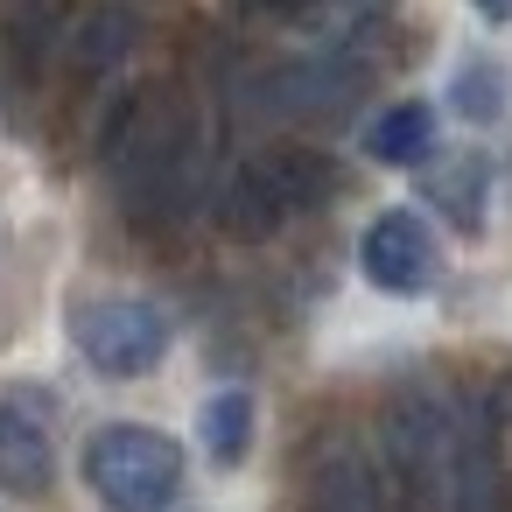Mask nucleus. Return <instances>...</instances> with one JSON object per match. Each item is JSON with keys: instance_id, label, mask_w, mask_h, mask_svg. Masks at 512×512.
Listing matches in <instances>:
<instances>
[{"instance_id": "nucleus-1", "label": "nucleus", "mask_w": 512, "mask_h": 512, "mask_svg": "<svg viewBox=\"0 0 512 512\" xmlns=\"http://www.w3.org/2000/svg\"><path fill=\"white\" fill-rule=\"evenodd\" d=\"M106 169H113V183L141 225L183 218L197 197V134L176 106L127 99L120 120L106 127Z\"/></svg>"}, {"instance_id": "nucleus-2", "label": "nucleus", "mask_w": 512, "mask_h": 512, "mask_svg": "<svg viewBox=\"0 0 512 512\" xmlns=\"http://www.w3.org/2000/svg\"><path fill=\"white\" fill-rule=\"evenodd\" d=\"M379 463L407 512L456 505V393H400L379 421Z\"/></svg>"}, {"instance_id": "nucleus-3", "label": "nucleus", "mask_w": 512, "mask_h": 512, "mask_svg": "<svg viewBox=\"0 0 512 512\" xmlns=\"http://www.w3.org/2000/svg\"><path fill=\"white\" fill-rule=\"evenodd\" d=\"M85 484L113 512H169V498L183 484V449L162 428L113 421V428H99L85 442Z\"/></svg>"}, {"instance_id": "nucleus-4", "label": "nucleus", "mask_w": 512, "mask_h": 512, "mask_svg": "<svg viewBox=\"0 0 512 512\" xmlns=\"http://www.w3.org/2000/svg\"><path fill=\"white\" fill-rule=\"evenodd\" d=\"M71 337H78V351H85L92 372H106V379H141V372H155L162 351H169V316H162L155 302H141V295H106V302H85V309L71 316Z\"/></svg>"}, {"instance_id": "nucleus-5", "label": "nucleus", "mask_w": 512, "mask_h": 512, "mask_svg": "<svg viewBox=\"0 0 512 512\" xmlns=\"http://www.w3.org/2000/svg\"><path fill=\"white\" fill-rule=\"evenodd\" d=\"M302 512H407V505L372 449H358L351 435H323L302 477Z\"/></svg>"}, {"instance_id": "nucleus-6", "label": "nucleus", "mask_w": 512, "mask_h": 512, "mask_svg": "<svg viewBox=\"0 0 512 512\" xmlns=\"http://www.w3.org/2000/svg\"><path fill=\"white\" fill-rule=\"evenodd\" d=\"M358 92H365V71H358V64L295 57V64H281V71H267V78L253 85V106L274 113V120H344Z\"/></svg>"}, {"instance_id": "nucleus-7", "label": "nucleus", "mask_w": 512, "mask_h": 512, "mask_svg": "<svg viewBox=\"0 0 512 512\" xmlns=\"http://www.w3.org/2000/svg\"><path fill=\"white\" fill-rule=\"evenodd\" d=\"M358 267H365V281L386 288V295H428V288H435V232H428L414 211H379V218L365 225Z\"/></svg>"}, {"instance_id": "nucleus-8", "label": "nucleus", "mask_w": 512, "mask_h": 512, "mask_svg": "<svg viewBox=\"0 0 512 512\" xmlns=\"http://www.w3.org/2000/svg\"><path fill=\"white\" fill-rule=\"evenodd\" d=\"M239 176L274 204V218L316 211V204L337 190V162H330V155H316V148H260Z\"/></svg>"}, {"instance_id": "nucleus-9", "label": "nucleus", "mask_w": 512, "mask_h": 512, "mask_svg": "<svg viewBox=\"0 0 512 512\" xmlns=\"http://www.w3.org/2000/svg\"><path fill=\"white\" fill-rule=\"evenodd\" d=\"M491 407L456 393V505L449 512H505V477H498V442H491Z\"/></svg>"}, {"instance_id": "nucleus-10", "label": "nucleus", "mask_w": 512, "mask_h": 512, "mask_svg": "<svg viewBox=\"0 0 512 512\" xmlns=\"http://www.w3.org/2000/svg\"><path fill=\"white\" fill-rule=\"evenodd\" d=\"M50 470H57V456H50L43 421L15 400H0V491L36 498V491H50Z\"/></svg>"}, {"instance_id": "nucleus-11", "label": "nucleus", "mask_w": 512, "mask_h": 512, "mask_svg": "<svg viewBox=\"0 0 512 512\" xmlns=\"http://www.w3.org/2000/svg\"><path fill=\"white\" fill-rule=\"evenodd\" d=\"M428 148H435V113L414 106V99L386 106V113L365 127V155L386 162V169H414V162H428Z\"/></svg>"}, {"instance_id": "nucleus-12", "label": "nucleus", "mask_w": 512, "mask_h": 512, "mask_svg": "<svg viewBox=\"0 0 512 512\" xmlns=\"http://www.w3.org/2000/svg\"><path fill=\"white\" fill-rule=\"evenodd\" d=\"M134 8H92L78 29H71V71H85V78H106L113 64H127V50H134Z\"/></svg>"}, {"instance_id": "nucleus-13", "label": "nucleus", "mask_w": 512, "mask_h": 512, "mask_svg": "<svg viewBox=\"0 0 512 512\" xmlns=\"http://www.w3.org/2000/svg\"><path fill=\"white\" fill-rule=\"evenodd\" d=\"M484 155H449V169H428L421 190L428 204H442L456 218V232H484Z\"/></svg>"}, {"instance_id": "nucleus-14", "label": "nucleus", "mask_w": 512, "mask_h": 512, "mask_svg": "<svg viewBox=\"0 0 512 512\" xmlns=\"http://www.w3.org/2000/svg\"><path fill=\"white\" fill-rule=\"evenodd\" d=\"M197 428H204L211 463H239V456L253 449V400H246L239 386H225V393H211V400H204Z\"/></svg>"}, {"instance_id": "nucleus-15", "label": "nucleus", "mask_w": 512, "mask_h": 512, "mask_svg": "<svg viewBox=\"0 0 512 512\" xmlns=\"http://www.w3.org/2000/svg\"><path fill=\"white\" fill-rule=\"evenodd\" d=\"M57 43H71V36H64V0H29V8L15 15V50H22V64H43Z\"/></svg>"}, {"instance_id": "nucleus-16", "label": "nucleus", "mask_w": 512, "mask_h": 512, "mask_svg": "<svg viewBox=\"0 0 512 512\" xmlns=\"http://www.w3.org/2000/svg\"><path fill=\"white\" fill-rule=\"evenodd\" d=\"M449 99H456V113H463V120H498V106H505V78H498V71H484V64H470V71L449 85Z\"/></svg>"}, {"instance_id": "nucleus-17", "label": "nucleus", "mask_w": 512, "mask_h": 512, "mask_svg": "<svg viewBox=\"0 0 512 512\" xmlns=\"http://www.w3.org/2000/svg\"><path fill=\"white\" fill-rule=\"evenodd\" d=\"M491 414H498V421H512V372L498 379V393H491Z\"/></svg>"}, {"instance_id": "nucleus-18", "label": "nucleus", "mask_w": 512, "mask_h": 512, "mask_svg": "<svg viewBox=\"0 0 512 512\" xmlns=\"http://www.w3.org/2000/svg\"><path fill=\"white\" fill-rule=\"evenodd\" d=\"M477 15L484 22H512V0H477Z\"/></svg>"}]
</instances>
